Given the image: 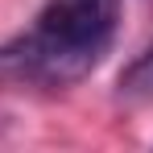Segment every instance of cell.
I'll use <instances>...</instances> for the list:
<instances>
[{
  "mask_svg": "<svg viewBox=\"0 0 153 153\" xmlns=\"http://www.w3.org/2000/svg\"><path fill=\"white\" fill-rule=\"evenodd\" d=\"M120 0H46L25 33L0 46V79L66 87L103 62L116 37Z\"/></svg>",
  "mask_w": 153,
  "mask_h": 153,
  "instance_id": "1",
  "label": "cell"
},
{
  "mask_svg": "<svg viewBox=\"0 0 153 153\" xmlns=\"http://www.w3.org/2000/svg\"><path fill=\"white\" fill-rule=\"evenodd\" d=\"M120 95L124 100H141V103L153 100V46L120 75Z\"/></svg>",
  "mask_w": 153,
  "mask_h": 153,
  "instance_id": "2",
  "label": "cell"
}]
</instances>
